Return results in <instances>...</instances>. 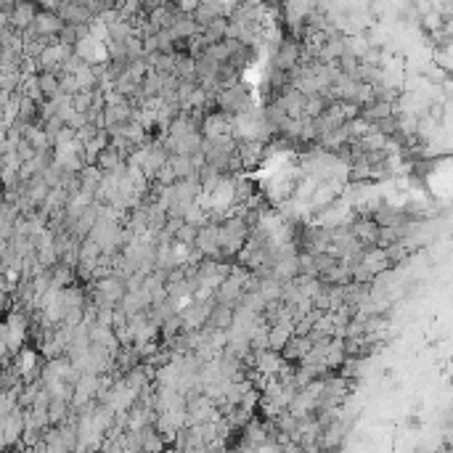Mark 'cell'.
I'll use <instances>...</instances> for the list:
<instances>
[{
  "instance_id": "1",
  "label": "cell",
  "mask_w": 453,
  "mask_h": 453,
  "mask_svg": "<svg viewBox=\"0 0 453 453\" xmlns=\"http://www.w3.org/2000/svg\"><path fill=\"white\" fill-rule=\"evenodd\" d=\"M300 59H302V45L297 38H281L279 48H276V56H273V64H276V72L281 75H289L294 69L300 67Z\"/></svg>"
},
{
  "instance_id": "2",
  "label": "cell",
  "mask_w": 453,
  "mask_h": 453,
  "mask_svg": "<svg viewBox=\"0 0 453 453\" xmlns=\"http://www.w3.org/2000/svg\"><path fill=\"white\" fill-rule=\"evenodd\" d=\"M194 249L204 257V260H217L220 257V244H217V231L215 223H207L197 231V241H194Z\"/></svg>"
},
{
  "instance_id": "3",
  "label": "cell",
  "mask_w": 453,
  "mask_h": 453,
  "mask_svg": "<svg viewBox=\"0 0 453 453\" xmlns=\"http://www.w3.org/2000/svg\"><path fill=\"white\" fill-rule=\"evenodd\" d=\"M252 363H254V369L263 374L266 379H276V374L281 371V366H284L286 360L281 358V353L260 350V353H252Z\"/></svg>"
},
{
  "instance_id": "4",
  "label": "cell",
  "mask_w": 453,
  "mask_h": 453,
  "mask_svg": "<svg viewBox=\"0 0 453 453\" xmlns=\"http://www.w3.org/2000/svg\"><path fill=\"white\" fill-rule=\"evenodd\" d=\"M35 16H38V6H32V3H14V11L8 14V27L14 32H24V29L32 27Z\"/></svg>"
},
{
  "instance_id": "5",
  "label": "cell",
  "mask_w": 453,
  "mask_h": 453,
  "mask_svg": "<svg viewBox=\"0 0 453 453\" xmlns=\"http://www.w3.org/2000/svg\"><path fill=\"white\" fill-rule=\"evenodd\" d=\"M61 19L56 14H48V11H38V16H35V22H32V29L40 35V38H51V40H56V35L61 32Z\"/></svg>"
},
{
  "instance_id": "6",
  "label": "cell",
  "mask_w": 453,
  "mask_h": 453,
  "mask_svg": "<svg viewBox=\"0 0 453 453\" xmlns=\"http://www.w3.org/2000/svg\"><path fill=\"white\" fill-rule=\"evenodd\" d=\"M263 160V144L260 141H239L236 144V162L239 167H254Z\"/></svg>"
},
{
  "instance_id": "7",
  "label": "cell",
  "mask_w": 453,
  "mask_h": 453,
  "mask_svg": "<svg viewBox=\"0 0 453 453\" xmlns=\"http://www.w3.org/2000/svg\"><path fill=\"white\" fill-rule=\"evenodd\" d=\"M231 321H233V307L215 305L210 310V316H207L204 329H210V332H228L231 329Z\"/></svg>"
},
{
  "instance_id": "8",
  "label": "cell",
  "mask_w": 453,
  "mask_h": 453,
  "mask_svg": "<svg viewBox=\"0 0 453 453\" xmlns=\"http://www.w3.org/2000/svg\"><path fill=\"white\" fill-rule=\"evenodd\" d=\"M95 167L101 170V173H114V170H120V167H125V157H122L117 148L109 144L104 151H98V157H95L93 162Z\"/></svg>"
},
{
  "instance_id": "9",
  "label": "cell",
  "mask_w": 453,
  "mask_h": 453,
  "mask_svg": "<svg viewBox=\"0 0 453 453\" xmlns=\"http://www.w3.org/2000/svg\"><path fill=\"white\" fill-rule=\"evenodd\" d=\"M310 347H313L310 337H292L286 345L281 347V358L284 360H302Z\"/></svg>"
},
{
  "instance_id": "10",
  "label": "cell",
  "mask_w": 453,
  "mask_h": 453,
  "mask_svg": "<svg viewBox=\"0 0 453 453\" xmlns=\"http://www.w3.org/2000/svg\"><path fill=\"white\" fill-rule=\"evenodd\" d=\"M226 32H228V19H215V22H210L207 27H201V35L207 38L210 45L226 40Z\"/></svg>"
},
{
  "instance_id": "11",
  "label": "cell",
  "mask_w": 453,
  "mask_h": 453,
  "mask_svg": "<svg viewBox=\"0 0 453 453\" xmlns=\"http://www.w3.org/2000/svg\"><path fill=\"white\" fill-rule=\"evenodd\" d=\"M347 358L345 353V342L342 339H332L329 342V347H326V358H323V366L326 369H332V366H342Z\"/></svg>"
},
{
  "instance_id": "12",
  "label": "cell",
  "mask_w": 453,
  "mask_h": 453,
  "mask_svg": "<svg viewBox=\"0 0 453 453\" xmlns=\"http://www.w3.org/2000/svg\"><path fill=\"white\" fill-rule=\"evenodd\" d=\"M38 88H40L43 101H51L59 95V77L56 75H48V72H40L38 75Z\"/></svg>"
},
{
  "instance_id": "13",
  "label": "cell",
  "mask_w": 453,
  "mask_h": 453,
  "mask_svg": "<svg viewBox=\"0 0 453 453\" xmlns=\"http://www.w3.org/2000/svg\"><path fill=\"white\" fill-rule=\"evenodd\" d=\"M197 231L199 228H194V226H183L175 231V236H173V241H178V244H183V247H194V241H197Z\"/></svg>"
},
{
  "instance_id": "14",
  "label": "cell",
  "mask_w": 453,
  "mask_h": 453,
  "mask_svg": "<svg viewBox=\"0 0 453 453\" xmlns=\"http://www.w3.org/2000/svg\"><path fill=\"white\" fill-rule=\"evenodd\" d=\"M14 154H16V160H19V164H27V162L35 157V151H32V146H29L27 141H22L19 146H14Z\"/></svg>"
}]
</instances>
